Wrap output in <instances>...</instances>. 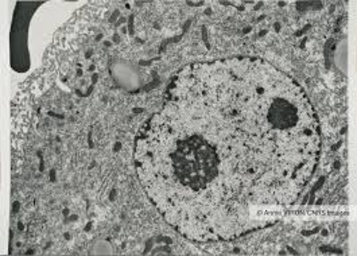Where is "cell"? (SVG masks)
<instances>
[{"label":"cell","instance_id":"1","mask_svg":"<svg viewBox=\"0 0 357 256\" xmlns=\"http://www.w3.org/2000/svg\"><path fill=\"white\" fill-rule=\"evenodd\" d=\"M135 159L162 215L185 236L218 240L255 225L252 208L287 205L313 173L306 100L266 62L199 63L178 76Z\"/></svg>","mask_w":357,"mask_h":256},{"label":"cell","instance_id":"2","mask_svg":"<svg viewBox=\"0 0 357 256\" xmlns=\"http://www.w3.org/2000/svg\"><path fill=\"white\" fill-rule=\"evenodd\" d=\"M335 62H336L338 69L344 75H347V72H348V43H347V40H342L338 45L336 54H335Z\"/></svg>","mask_w":357,"mask_h":256}]
</instances>
